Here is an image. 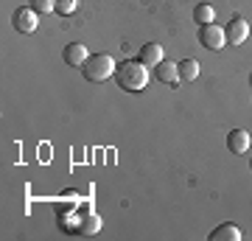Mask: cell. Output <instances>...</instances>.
<instances>
[{"label":"cell","instance_id":"1","mask_svg":"<svg viewBox=\"0 0 252 241\" xmlns=\"http://www.w3.org/2000/svg\"><path fill=\"white\" fill-rule=\"evenodd\" d=\"M115 81L118 87L126 90V93H140L149 84V68L140 59H124L115 68Z\"/></svg>","mask_w":252,"mask_h":241},{"label":"cell","instance_id":"2","mask_svg":"<svg viewBox=\"0 0 252 241\" xmlns=\"http://www.w3.org/2000/svg\"><path fill=\"white\" fill-rule=\"evenodd\" d=\"M115 59L109 54H95L90 56L87 62H84V68H81V73H84V79L93 81V84H101V81H107L115 76Z\"/></svg>","mask_w":252,"mask_h":241},{"label":"cell","instance_id":"3","mask_svg":"<svg viewBox=\"0 0 252 241\" xmlns=\"http://www.w3.org/2000/svg\"><path fill=\"white\" fill-rule=\"evenodd\" d=\"M199 42L202 48H210V51H221L227 45V28L210 23V26H199Z\"/></svg>","mask_w":252,"mask_h":241},{"label":"cell","instance_id":"4","mask_svg":"<svg viewBox=\"0 0 252 241\" xmlns=\"http://www.w3.org/2000/svg\"><path fill=\"white\" fill-rule=\"evenodd\" d=\"M11 23H14V28H17L20 34H34L36 26H39V14H36L31 6H20V9L14 11Z\"/></svg>","mask_w":252,"mask_h":241},{"label":"cell","instance_id":"5","mask_svg":"<svg viewBox=\"0 0 252 241\" xmlns=\"http://www.w3.org/2000/svg\"><path fill=\"white\" fill-rule=\"evenodd\" d=\"M154 76H157V81L168 84V87H180V62L162 59V62L154 68Z\"/></svg>","mask_w":252,"mask_h":241},{"label":"cell","instance_id":"6","mask_svg":"<svg viewBox=\"0 0 252 241\" xmlns=\"http://www.w3.org/2000/svg\"><path fill=\"white\" fill-rule=\"evenodd\" d=\"M250 39V23L244 17H233V23L227 26V42L230 45H244Z\"/></svg>","mask_w":252,"mask_h":241},{"label":"cell","instance_id":"7","mask_svg":"<svg viewBox=\"0 0 252 241\" xmlns=\"http://www.w3.org/2000/svg\"><path fill=\"white\" fill-rule=\"evenodd\" d=\"M64 62L70 65V68H84V62L90 59V54H87V48L81 42H70V45H64Z\"/></svg>","mask_w":252,"mask_h":241},{"label":"cell","instance_id":"8","mask_svg":"<svg viewBox=\"0 0 252 241\" xmlns=\"http://www.w3.org/2000/svg\"><path fill=\"white\" fill-rule=\"evenodd\" d=\"M227 149L233 154H247L250 152V132L247 129H233L227 135Z\"/></svg>","mask_w":252,"mask_h":241},{"label":"cell","instance_id":"9","mask_svg":"<svg viewBox=\"0 0 252 241\" xmlns=\"http://www.w3.org/2000/svg\"><path fill=\"white\" fill-rule=\"evenodd\" d=\"M140 62L146 65V68H157V65L165 59V54H162V45L157 42H146L143 48H140V56H137Z\"/></svg>","mask_w":252,"mask_h":241},{"label":"cell","instance_id":"10","mask_svg":"<svg viewBox=\"0 0 252 241\" xmlns=\"http://www.w3.org/2000/svg\"><path fill=\"white\" fill-rule=\"evenodd\" d=\"M210 241H241V230L233 222H224L210 233Z\"/></svg>","mask_w":252,"mask_h":241},{"label":"cell","instance_id":"11","mask_svg":"<svg viewBox=\"0 0 252 241\" xmlns=\"http://www.w3.org/2000/svg\"><path fill=\"white\" fill-rule=\"evenodd\" d=\"M213 20H216V11H213V6L199 3L196 9H193V23H199V26H210Z\"/></svg>","mask_w":252,"mask_h":241},{"label":"cell","instance_id":"12","mask_svg":"<svg viewBox=\"0 0 252 241\" xmlns=\"http://www.w3.org/2000/svg\"><path fill=\"white\" fill-rule=\"evenodd\" d=\"M196 79H199V62L196 59L180 62V81H196Z\"/></svg>","mask_w":252,"mask_h":241},{"label":"cell","instance_id":"13","mask_svg":"<svg viewBox=\"0 0 252 241\" xmlns=\"http://www.w3.org/2000/svg\"><path fill=\"white\" fill-rule=\"evenodd\" d=\"M98 230H101V216L98 213L84 216V222H81V233H84V236H93V233H98Z\"/></svg>","mask_w":252,"mask_h":241},{"label":"cell","instance_id":"14","mask_svg":"<svg viewBox=\"0 0 252 241\" xmlns=\"http://www.w3.org/2000/svg\"><path fill=\"white\" fill-rule=\"evenodd\" d=\"M56 3V14H62V17H70L73 11L79 9V0H54Z\"/></svg>","mask_w":252,"mask_h":241},{"label":"cell","instance_id":"15","mask_svg":"<svg viewBox=\"0 0 252 241\" xmlns=\"http://www.w3.org/2000/svg\"><path fill=\"white\" fill-rule=\"evenodd\" d=\"M31 9L36 14H51V11H56V3L54 0H31Z\"/></svg>","mask_w":252,"mask_h":241},{"label":"cell","instance_id":"16","mask_svg":"<svg viewBox=\"0 0 252 241\" xmlns=\"http://www.w3.org/2000/svg\"><path fill=\"white\" fill-rule=\"evenodd\" d=\"M250 169H252V160H250Z\"/></svg>","mask_w":252,"mask_h":241}]
</instances>
